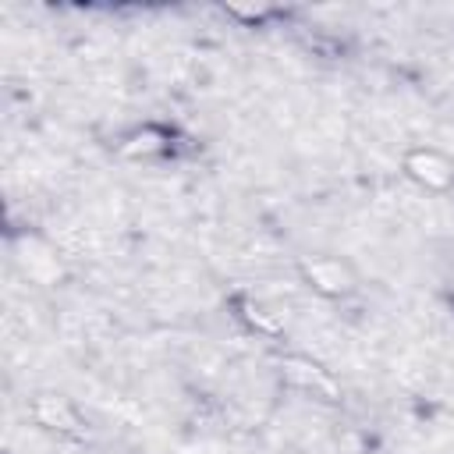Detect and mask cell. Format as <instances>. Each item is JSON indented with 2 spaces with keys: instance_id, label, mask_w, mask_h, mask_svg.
Here are the masks:
<instances>
[{
  "instance_id": "cell-1",
  "label": "cell",
  "mask_w": 454,
  "mask_h": 454,
  "mask_svg": "<svg viewBox=\"0 0 454 454\" xmlns=\"http://www.w3.org/2000/svg\"><path fill=\"white\" fill-rule=\"evenodd\" d=\"M298 273L312 291H319L326 298H344L358 287V277H355L351 262L340 259V255H305L298 262Z\"/></svg>"
},
{
  "instance_id": "cell-2",
  "label": "cell",
  "mask_w": 454,
  "mask_h": 454,
  "mask_svg": "<svg viewBox=\"0 0 454 454\" xmlns=\"http://www.w3.org/2000/svg\"><path fill=\"white\" fill-rule=\"evenodd\" d=\"M404 174L429 192H443L454 184V163L440 149H411L404 156Z\"/></svg>"
},
{
  "instance_id": "cell-3",
  "label": "cell",
  "mask_w": 454,
  "mask_h": 454,
  "mask_svg": "<svg viewBox=\"0 0 454 454\" xmlns=\"http://www.w3.org/2000/svg\"><path fill=\"white\" fill-rule=\"evenodd\" d=\"M14 252H18V266H21L32 280H39V284H53V280L60 277V259H57V252H53L43 238H35V234H21L18 245H14Z\"/></svg>"
},
{
  "instance_id": "cell-4",
  "label": "cell",
  "mask_w": 454,
  "mask_h": 454,
  "mask_svg": "<svg viewBox=\"0 0 454 454\" xmlns=\"http://www.w3.org/2000/svg\"><path fill=\"white\" fill-rule=\"evenodd\" d=\"M35 419L43 422V426H50V429H71L78 419H74V411H71V404L64 401V397H39L35 401Z\"/></svg>"
},
{
  "instance_id": "cell-5",
  "label": "cell",
  "mask_w": 454,
  "mask_h": 454,
  "mask_svg": "<svg viewBox=\"0 0 454 454\" xmlns=\"http://www.w3.org/2000/svg\"><path fill=\"white\" fill-rule=\"evenodd\" d=\"M156 138H163L160 131H153V128H145V131H138L135 138H131V145H124V153H131V156H145V153H153V149H163V142H156Z\"/></svg>"
}]
</instances>
